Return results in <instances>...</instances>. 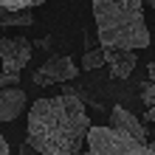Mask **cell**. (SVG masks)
Listing matches in <instances>:
<instances>
[{
  "mask_svg": "<svg viewBox=\"0 0 155 155\" xmlns=\"http://www.w3.org/2000/svg\"><path fill=\"white\" fill-rule=\"evenodd\" d=\"M87 110L76 93L37 99L28 107L25 141L37 155H79L90 130Z\"/></svg>",
  "mask_w": 155,
  "mask_h": 155,
  "instance_id": "cell-1",
  "label": "cell"
},
{
  "mask_svg": "<svg viewBox=\"0 0 155 155\" xmlns=\"http://www.w3.org/2000/svg\"><path fill=\"white\" fill-rule=\"evenodd\" d=\"M96 37L102 48H147L150 31L144 20V0H90Z\"/></svg>",
  "mask_w": 155,
  "mask_h": 155,
  "instance_id": "cell-2",
  "label": "cell"
},
{
  "mask_svg": "<svg viewBox=\"0 0 155 155\" xmlns=\"http://www.w3.org/2000/svg\"><path fill=\"white\" fill-rule=\"evenodd\" d=\"M87 152L85 155H155V147L133 138L118 127H90L87 130Z\"/></svg>",
  "mask_w": 155,
  "mask_h": 155,
  "instance_id": "cell-3",
  "label": "cell"
},
{
  "mask_svg": "<svg viewBox=\"0 0 155 155\" xmlns=\"http://www.w3.org/2000/svg\"><path fill=\"white\" fill-rule=\"evenodd\" d=\"M74 76H79V65L65 54V57H51L42 68L34 71L31 79H34V85L45 87V85H57V82H71Z\"/></svg>",
  "mask_w": 155,
  "mask_h": 155,
  "instance_id": "cell-4",
  "label": "cell"
},
{
  "mask_svg": "<svg viewBox=\"0 0 155 155\" xmlns=\"http://www.w3.org/2000/svg\"><path fill=\"white\" fill-rule=\"evenodd\" d=\"M31 62V42L25 37H3L0 40V65L8 74H20Z\"/></svg>",
  "mask_w": 155,
  "mask_h": 155,
  "instance_id": "cell-5",
  "label": "cell"
},
{
  "mask_svg": "<svg viewBox=\"0 0 155 155\" xmlns=\"http://www.w3.org/2000/svg\"><path fill=\"white\" fill-rule=\"evenodd\" d=\"M104 62L110 65V74L116 79H127L133 74L138 57H135L133 48H104Z\"/></svg>",
  "mask_w": 155,
  "mask_h": 155,
  "instance_id": "cell-6",
  "label": "cell"
},
{
  "mask_svg": "<svg viewBox=\"0 0 155 155\" xmlns=\"http://www.w3.org/2000/svg\"><path fill=\"white\" fill-rule=\"evenodd\" d=\"M25 104H28V96L17 85L3 87L0 90V121H14V118L25 110Z\"/></svg>",
  "mask_w": 155,
  "mask_h": 155,
  "instance_id": "cell-7",
  "label": "cell"
},
{
  "mask_svg": "<svg viewBox=\"0 0 155 155\" xmlns=\"http://www.w3.org/2000/svg\"><path fill=\"white\" fill-rule=\"evenodd\" d=\"M110 124L118 127V130H124V133H130L133 138H138V141H147V127H144L130 110H124L121 104H116L110 110Z\"/></svg>",
  "mask_w": 155,
  "mask_h": 155,
  "instance_id": "cell-8",
  "label": "cell"
},
{
  "mask_svg": "<svg viewBox=\"0 0 155 155\" xmlns=\"http://www.w3.org/2000/svg\"><path fill=\"white\" fill-rule=\"evenodd\" d=\"M34 23V12L31 8H23V12H17V8H3L0 6V25H17V28H20V25H31Z\"/></svg>",
  "mask_w": 155,
  "mask_h": 155,
  "instance_id": "cell-9",
  "label": "cell"
},
{
  "mask_svg": "<svg viewBox=\"0 0 155 155\" xmlns=\"http://www.w3.org/2000/svg\"><path fill=\"white\" fill-rule=\"evenodd\" d=\"M102 65H107L104 62V48H87L85 54H82V68L85 71H96Z\"/></svg>",
  "mask_w": 155,
  "mask_h": 155,
  "instance_id": "cell-10",
  "label": "cell"
},
{
  "mask_svg": "<svg viewBox=\"0 0 155 155\" xmlns=\"http://www.w3.org/2000/svg\"><path fill=\"white\" fill-rule=\"evenodd\" d=\"M40 3H45V0H0L3 8H17V12H23V8H37Z\"/></svg>",
  "mask_w": 155,
  "mask_h": 155,
  "instance_id": "cell-11",
  "label": "cell"
},
{
  "mask_svg": "<svg viewBox=\"0 0 155 155\" xmlns=\"http://www.w3.org/2000/svg\"><path fill=\"white\" fill-rule=\"evenodd\" d=\"M141 102L147 104V107H152V104H155V82H152V79L141 85Z\"/></svg>",
  "mask_w": 155,
  "mask_h": 155,
  "instance_id": "cell-12",
  "label": "cell"
},
{
  "mask_svg": "<svg viewBox=\"0 0 155 155\" xmlns=\"http://www.w3.org/2000/svg\"><path fill=\"white\" fill-rule=\"evenodd\" d=\"M17 82H20V76H17V74L0 71V90H3V87H12V85H17Z\"/></svg>",
  "mask_w": 155,
  "mask_h": 155,
  "instance_id": "cell-13",
  "label": "cell"
},
{
  "mask_svg": "<svg viewBox=\"0 0 155 155\" xmlns=\"http://www.w3.org/2000/svg\"><path fill=\"white\" fill-rule=\"evenodd\" d=\"M144 121H152V124H155V104L147 107V113H144Z\"/></svg>",
  "mask_w": 155,
  "mask_h": 155,
  "instance_id": "cell-14",
  "label": "cell"
},
{
  "mask_svg": "<svg viewBox=\"0 0 155 155\" xmlns=\"http://www.w3.org/2000/svg\"><path fill=\"white\" fill-rule=\"evenodd\" d=\"M147 74H150V79L155 82V57L150 59V65H147Z\"/></svg>",
  "mask_w": 155,
  "mask_h": 155,
  "instance_id": "cell-15",
  "label": "cell"
},
{
  "mask_svg": "<svg viewBox=\"0 0 155 155\" xmlns=\"http://www.w3.org/2000/svg\"><path fill=\"white\" fill-rule=\"evenodd\" d=\"M0 155H8V144H6L3 135H0Z\"/></svg>",
  "mask_w": 155,
  "mask_h": 155,
  "instance_id": "cell-16",
  "label": "cell"
},
{
  "mask_svg": "<svg viewBox=\"0 0 155 155\" xmlns=\"http://www.w3.org/2000/svg\"><path fill=\"white\" fill-rule=\"evenodd\" d=\"M23 155H34V150H31V144L25 141V147H23Z\"/></svg>",
  "mask_w": 155,
  "mask_h": 155,
  "instance_id": "cell-17",
  "label": "cell"
},
{
  "mask_svg": "<svg viewBox=\"0 0 155 155\" xmlns=\"http://www.w3.org/2000/svg\"><path fill=\"white\" fill-rule=\"evenodd\" d=\"M144 6H155V0H144Z\"/></svg>",
  "mask_w": 155,
  "mask_h": 155,
  "instance_id": "cell-18",
  "label": "cell"
}]
</instances>
